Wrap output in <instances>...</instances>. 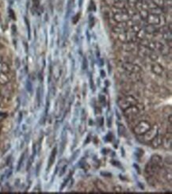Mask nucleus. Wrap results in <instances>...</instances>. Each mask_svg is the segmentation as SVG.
<instances>
[{
  "label": "nucleus",
  "instance_id": "obj_1",
  "mask_svg": "<svg viewBox=\"0 0 172 194\" xmlns=\"http://www.w3.org/2000/svg\"><path fill=\"white\" fill-rule=\"evenodd\" d=\"M117 105L121 109H125L126 108L129 107V106H133V105H136L137 101L132 96H124V97H121L119 98L117 101Z\"/></svg>",
  "mask_w": 172,
  "mask_h": 194
},
{
  "label": "nucleus",
  "instance_id": "obj_2",
  "mask_svg": "<svg viewBox=\"0 0 172 194\" xmlns=\"http://www.w3.org/2000/svg\"><path fill=\"white\" fill-rule=\"evenodd\" d=\"M158 133H159V128L157 125H155L152 126L150 129L148 130L144 134L139 136L143 143H148V142L152 141Z\"/></svg>",
  "mask_w": 172,
  "mask_h": 194
},
{
  "label": "nucleus",
  "instance_id": "obj_3",
  "mask_svg": "<svg viewBox=\"0 0 172 194\" xmlns=\"http://www.w3.org/2000/svg\"><path fill=\"white\" fill-rule=\"evenodd\" d=\"M152 125L147 120H141L137 125L134 126L132 131L137 136H141V135L144 134L148 130L150 129Z\"/></svg>",
  "mask_w": 172,
  "mask_h": 194
},
{
  "label": "nucleus",
  "instance_id": "obj_4",
  "mask_svg": "<svg viewBox=\"0 0 172 194\" xmlns=\"http://www.w3.org/2000/svg\"><path fill=\"white\" fill-rule=\"evenodd\" d=\"M140 112H141V109L136 105L129 106L123 110L124 117L128 119H132V118L136 117V116L140 113Z\"/></svg>",
  "mask_w": 172,
  "mask_h": 194
},
{
  "label": "nucleus",
  "instance_id": "obj_5",
  "mask_svg": "<svg viewBox=\"0 0 172 194\" xmlns=\"http://www.w3.org/2000/svg\"><path fill=\"white\" fill-rule=\"evenodd\" d=\"M161 169V164H154L150 162L147 163L145 167V173L148 175V177L150 176H154L157 174Z\"/></svg>",
  "mask_w": 172,
  "mask_h": 194
},
{
  "label": "nucleus",
  "instance_id": "obj_6",
  "mask_svg": "<svg viewBox=\"0 0 172 194\" xmlns=\"http://www.w3.org/2000/svg\"><path fill=\"white\" fill-rule=\"evenodd\" d=\"M162 144L165 149H171V133H169V135L167 134L164 137H162Z\"/></svg>",
  "mask_w": 172,
  "mask_h": 194
},
{
  "label": "nucleus",
  "instance_id": "obj_7",
  "mask_svg": "<svg viewBox=\"0 0 172 194\" xmlns=\"http://www.w3.org/2000/svg\"><path fill=\"white\" fill-rule=\"evenodd\" d=\"M162 136L158 133V134L155 136V138L151 141V144H152V146L154 148H157V147H159L162 145Z\"/></svg>",
  "mask_w": 172,
  "mask_h": 194
},
{
  "label": "nucleus",
  "instance_id": "obj_8",
  "mask_svg": "<svg viewBox=\"0 0 172 194\" xmlns=\"http://www.w3.org/2000/svg\"><path fill=\"white\" fill-rule=\"evenodd\" d=\"M56 152H57V148H56V147H54L53 150V151H52V153H51V155L50 157H49V160H48V169H49V168L53 166V163H54V161H55V158H56Z\"/></svg>",
  "mask_w": 172,
  "mask_h": 194
},
{
  "label": "nucleus",
  "instance_id": "obj_9",
  "mask_svg": "<svg viewBox=\"0 0 172 194\" xmlns=\"http://www.w3.org/2000/svg\"><path fill=\"white\" fill-rule=\"evenodd\" d=\"M10 82V78L7 73H0V85H6Z\"/></svg>",
  "mask_w": 172,
  "mask_h": 194
},
{
  "label": "nucleus",
  "instance_id": "obj_10",
  "mask_svg": "<svg viewBox=\"0 0 172 194\" xmlns=\"http://www.w3.org/2000/svg\"><path fill=\"white\" fill-rule=\"evenodd\" d=\"M162 161V159L161 156L159 155H154L151 157V159L149 162L152 163H154V164H161Z\"/></svg>",
  "mask_w": 172,
  "mask_h": 194
},
{
  "label": "nucleus",
  "instance_id": "obj_11",
  "mask_svg": "<svg viewBox=\"0 0 172 194\" xmlns=\"http://www.w3.org/2000/svg\"><path fill=\"white\" fill-rule=\"evenodd\" d=\"M10 71V67L7 63L0 61V73H7Z\"/></svg>",
  "mask_w": 172,
  "mask_h": 194
},
{
  "label": "nucleus",
  "instance_id": "obj_12",
  "mask_svg": "<svg viewBox=\"0 0 172 194\" xmlns=\"http://www.w3.org/2000/svg\"><path fill=\"white\" fill-rule=\"evenodd\" d=\"M96 185H97V187H98V190H100L101 192L107 191V188H106L105 185L104 184L102 181H97V182H96Z\"/></svg>",
  "mask_w": 172,
  "mask_h": 194
},
{
  "label": "nucleus",
  "instance_id": "obj_13",
  "mask_svg": "<svg viewBox=\"0 0 172 194\" xmlns=\"http://www.w3.org/2000/svg\"><path fill=\"white\" fill-rule=\"evenodd\" d=\"M124 67L125 69L129 70V71H136L140 70V67L136 66V65L132 64V63H126L124 65Z\"/></svg>",
  "mask_w": 172,
  "mask_h": 194
},
{
  "label": "nucleus",
  "instance_id": "obj_14",
  "mask_svg": "<svg viewBox=\"0 0 172 194\" xmlns=\"http://www.w3.org/2000/svg\"><path fill=\"white\" fill-rule=\"evenodd\" d=\"M67 160H65V159H62V160H60V162H59V163H58L57 167H56V173L59 172V170H61L63 167H64L65 166H67Z\"/></svg>",
  "mask_w": 172,
  "mask_h": 194
},
{
  "label": "nucleus",
  "instance_id": "obj_15",
  "mask_svg": "<svg viewBox=\"0 0 172 194\" xmlns=\"http://www.w3.org/2000/svg\"><path fill=\"white\" fill-rule=\"evenodd\" d=\"M117 132H118V135H119L120 136H124L125 132H126L124 125H121V124H119V125H118V127H117Z\"/></svg>",
  "mask_w": 172,
  "mask_h": 194
},
{
  "label": "nucleus",
  "instance_id": "obj_16",
  "mask_svg": "<svg viewBox=\"0 0 172 194\" xmlns=\"http://www.w3.org/2000/svg\"><path fill=\"white\" fill-rule=\"evenodd\" d=\"M72 172H73V171H72V172H71V174H69L68 177H67V179L65 180L64 182H63L62 185H61V187H60V190H63V189H64V187L66 186V185H67V183H68V181H69V180L71 179V177H72Z\"/></svg>",
  "mask_w": 172,
  "mask_h": 194
},
{
  "label": "nucleus",
  "instance_id": "obj_17",
  "mask_svg": "<svg viewBox=\"0 0 172 194\" xmlns=\"http://www.w3.org/2000/svg\"><path fill=\"white\" fill-rule=\"evenodd\" d=\"M25 155H26V153H23L22 155V156H21V158H20V160L19 162H18V169H17L18 171L20 170V168H21V166H22V163H23V161H24Z\"/></svg>",
  "mask_w": 172,
  "mask_h": 194
},
{
  "label": "nucleus",
  "instance_id": "obj_18",
  "mask_svg": "<svg viewBox=\"0 0 172 194\" xmlns=\"http://www.w3.org/2000/svg\"><path fill=\"white\" fill-rule=\"evenodd\" d=\"M153 70L155 71V72H156L157 74H161V72L162 71V67H160V65H155L153 67Z\"/></svg>",
  "mask_w": 172,
  "mask_h": 194
},
{
  "label": "nucleus",
  "instance_id": "obj_19",
  "mask_svg": "<svg viewBox=\"0 0 172 194\" xmlns=\"http://www.w3.org/2000/svg\"><path fill=\"white\" fill-rule=\"evenodd\" d=\"M99 101H100V103L102 104L103 106H105V96H103V95H102V94H100V95H99Z\"/></svg>",
  "mask_w": 172,
  "mask_h": 194
},
{
  "label": "nucleus",
  "instance_id": "obj_20",
  "mask_svg": "<svg viewBox=\"0 0 172 194\" xmlns=\"http://www.w3.org/2000/svg\"><path fill=\"white\" fill-rule=\"evenodd\" d=\"M101 175L102 176H103V177H112V174H110V173L109 172H102L101 173Z\"/></svg>",
  "mask_w": 172,
  "mask_h": 194
},
{
  "label": "nucleus",
  "instance_id": "obj_21",
  "mask_svg": "<svg viewBox=\"0 0 172 194\" xmlns=\"http://www.w3.org/2000/svg\"><path fill=\"white\" fill-rule=\"evenodd\" d=\"M137 151H138V152H136V155H138V158H141V156L143 155V150H141V149L138 148L137 149Z\"/></svg>",
  "mask_w": 172,
  "mask_h": 194
},
{
  "label": "nucleus",
  "instance_id": "obj_22",
  "mask_svg": "<svg viewBox=\"0 0 172 194\" xmlns=\"http://www.w3.org/2000/svg\"><path fill=\"white\" fill-rule=\"evenodd\" d=\"M112 139V133L111 132H109V134L105 136V139H106V141H110Z\"/></svg>",
  "mask_w": 172,
  "mask_h": 194
},
{
  "label": "nucleus",
  "instance_id": "obj_23",
  "mask_svg": "<svg viewBox=\"0 0 172 194\" xmlns=\"http://www.w3.org/2000/svg\"><path fill=\"white\" fill-rule=\"evenodd\" d=\"M34 156H32L31 158H30V159H29V161L28 162V166H27V170H29V167L31 166V164H32V162H33V160H34Z\"/></svg>",
  "mask_w": 172,
  "mask_h": 194
},
{
  "label": "nucleus",
  "instance_id": "obj_24",
  "mask_svg": "<svg viewBox=\"0 0 172 194\" xmlns=\"http://www.w3.org/2000/svg\"><path fill=\"white\" fill-rule=\"evenodd\" d=\"M79 151H75V153H74V155H72V159H71V160H72V161H74L75 159V158H76L77 156H78V154H79Z\"/></svg>",
  "mask_w": 172,
  "mask_h": 194
},
{
  "label": "nucleus",
  "instance_id": "obj_25",
  "mask_svg": "<svg viewBox=\"0 0 172 194\" xmlns=\"http://www.w3.org/2000/svg\"><path fill=\"white\" fill-rule=\"evenodd\" d=\"M103 123H104V118L101 117L99 120H98V124L99 125V126H102Z\"/></svg>",
  "mask_w": 172,
  "mask_h": 194
},
{
  "label": "nucleus",
  "instance_id": "obj_26",
  "mask_svg": "<svg viewBox=\"0 0 172 194\" xmlns=\"http://www.w3.org/2000/svg\"><path fill=\"white\" fill-rule=\"evenodd\" d=\"M113 190H114L115 192H121L122 189H121V187L116 186V187H114V188H113Z\"/></svg>",
  "mask_w": 172,
  "mask_h": 194
},
{
  "label": "nucleus",
  "instance_id": "obj_27",
  "mask_svg": "<svg viewBox=\"0 0 172 194\" xmlns=\"http://www.w3.org/2000/svg\"><path fill=\"white\" fill-rule=\"evenodd\" d=\"M112 163H113V164H114V166H120V163H118V162H115V161H113Z\"/></svg>",
  "mask_w": 172,
  "mask_h": 194
},
{
  "label": "nucleus",
  "instance_id": "obj_28",
  "mask_svg": "<svg viewBox=\"0 0 172 194\" xmlns=\"http://www.w3.org/2000/svg\"><path fill=\"white\" fill-rule=\"evenodd\" d=\"M169 123L170 125H171V114H170L169 115Z\"/></svg>",
  "mask_w": 172,
  "mask_h": 194
},
{
  "label": "nucleus",
  "instance_id": "obj_29",
  "mask_svg": "<svg viewBox=\"0 0 172 194\" xmlns=\"http://www.w3.org/2000/svg\"><path fill=\"white\" fill-rule=\"evenodd\" d=\"M89 125H93V121H92V120H89Z\"/></svg>",
  "mask_w": 172,
  "mask_h": 194
},
{
  "label": "nucleus",
  "instance_id": "obj_30",
  "mask_svg": "<svg viewBox=\"0 0 172 194\" xmlns=\"http://www.w3.org/2000/svg\"><path fill=\"white\" fill-rule=\"evenodd\" d=\"M88 142H90V136H89L87 137V141L86 142V144H87V143H88Z\"/></svg>",
  "mask_w": 172,
  "mask_h": 194
},
{
  "label": "nucleus",
  "instance_id": "obj_31",
  "mask_svg": "<svg viewBox=\"0 0 172 194\" xmlns=\"http://www.w3.org/2000/svg\"><path fill=\"white\" fill-rule=\"evenodd\" d=\"M0 61H2V58H1V56H0Z\"/></svg>",
  "mask_w": 172,
  "mask_h": 194
},
{
  "label": "nucleus",
  "instance_id": "obj_32",
  "mask_svg": "<svg viewBox=\"0 0 172 194\" xmlns=\"http://www.w3.org/2000/svg\"><path fill=\"white\" fill-rule=\"evenodd\" d=\"M0 135H1V128H0Z\"/></svg>",
  "mask_w": 172,
  "mask_h": 194
}]
</instances>
